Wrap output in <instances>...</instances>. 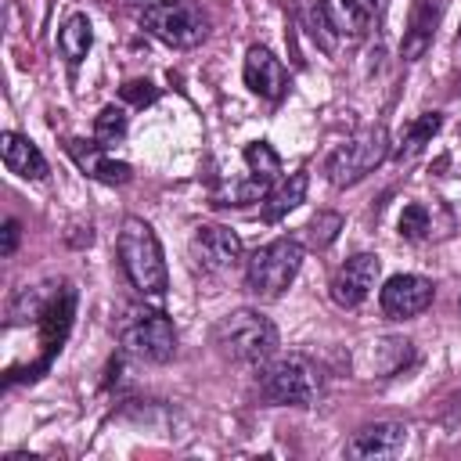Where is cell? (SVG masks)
<instances>
[{
	"mask_svg": "<svg viewBox=\"0 0 461 461\" xmlns=\"http://www.w3.org/2000/svg\"><path fill=\"white\" fill-rule=\"evenodd\" d=\"M122 274L130 277V285L144 295V299H162L169 288V270H166V256L162 245L151 230L148 220L140 216H126L119 227V241H115Z\"/></svg>",
	"mask_w": 461,
	"mask_h": 461,
	"instance_id": "cell-1",
	"label": "cell"
},
{
	"mask_svg": "<svg viewBox=\"0 0 461 461\" xmlns=\"http://www.w3.org/2000/svg\"><path fill=\"white\" fill-rule=\"evenodd\" d=\"M212 339L220 346L223 357L238 360V364H267L277 353V328L267 313L259 310H230L227 317H220V324L212 328Z\"/></svg>",
	"mask_w": 461,
	"mask_h": 461,
	"instance_id": "cell-2",
	"label": "cell"
},
{
	"mask_svg": "<svg viewBox=\"0 0 461 461\" xmlns=\"http://www.w3.org/2000/svg\"><path fill=\"white\" fill-rule=\"evenodd\" d=\"M303 267V245L295 238H274L245 259V288L256 299H281Z\"/></svg>",
	"mask_w": 461,
	"mask_h": 461,
	"instance_id": "cell-3",
	"label": "cell"
},
{
	"mask_svg": "<svg viewBox=\"0 0 461 461\" xmlns=\"http://www.w3.org/2000/svg\"><path fill=\"white\" fill-rule=\"evenodd\" d=\"M385 158H389V133H385V126H367V130L353 133L349 140H342L328 155L324 173H328V180L335 187H353L367 173H375Z\"/></svg>",
	"mask_w": 461,
	"mask_h": 461,
	"instance_id": "cell-4",
	"label": "cell"
},
{
	"mask_svg": "<svg viewBox=\"0 0 461 461\" xmlns=\"http://www.w3.org/2000/svg\"><path fill=\"white\" fill-rule=\"evenodd\" d=\"M259 389L270 403H288V407H313L317 393H321V378H317V367L299 357V353H288V357H270L259 371Z\"/></svg>",
	"mask_w": 461,
	"mask_h": 461,
	"instance_id": "cell-5",
	"label": "cell"
},
{
	"mask_svg": "<svg viewBox=\"0 0 461 461\" xmlns=\"http://www.w3.org/2000/svg\"><path fill=\"white\" fill-rule=\"evenodd\" d=\"M140 25L162 40L166 47H176V50H187V47H198L209 32V22L205 14L194 7V4H184V0H162V4H151L140 11Z\"/></svg>",
	"mask_w": 461,
	"mask_h": 461,
	"instance_id": "cell-6",
	"label": "cell"
},
{
	"mask_svg": "<svg viewBox=\"0 0 461 461\" xmlns=\"http://www.w3.org/2000/svg\"><path fill=\"white\" fill-rule=\"evenodd\" d=\"M122 349L148 364H166L176 353V328L162 310L133 313V321L122 324Z\"/></svg>",
	"mask_w": 461,
	"mask_h": 461,
	"instance_id": "cell-7",
	"label": "cell"
},
{
	"mask_svg": "<svg viewBox=\"0 0 461 461\" xmlns=\"http://www.w3.org/2000/svg\"><path fill=\"white\" fill-rule=\"evenodd\" d=\"M432 295H436V285L421 274H396L382 285L378 292V306L389 321H407V317H418L432 306Z\"/></svg>",
	"mask_w": 461,
	"mask_h": 461,
	"instance_id": "cell-8",
	"label": "cell"
},
{
	"mask_svg": "<svg viewBox=\"0 0 461 461\" xmlns=\"http://www.w3.org/2000/svg\"><path fill=\"white\" fill-rule=\"evenodd\" d=\"M378 274H382V263H378L375 252H357V256H349V259L335 270V277H331V299H335L342 310H357V306L371 295V288L378 285Z\"/></svg>",
	"mask_w": 461,
	"mask_h": 461,
	"instance_id": "cell-9",
	"label": "cell"
},
{
	"mask_svg": "<svg viewBox=\"0 0 461 461\" xmlns=\"http://www.w3.org/2000/svg\"><path fill=\"white\" fill-rule=\"evenodd\" d=\"M245 86L263 97V101H281L288 94V68L281 65V58H274L267 47H249L245 50V65H241Z\"/></svg>",
	"mask_w": 461,
	"mask_h": 461,
	"instance_id": "cell-10",
	"label": "cell"
},
{
	"mask_svg": "<svg viewBox=\"0 0 461 461\" xmlns=\"http://www.w3.org/2000/svg\"><path fill=\"white\" fill-rule=\"evenodd\" d=\"M191 245H194V252L202 256V263H205L209 270H220V274L234 270V267L241 263V256H245L241 238H238L230 227H220V223H198Z\"/></svg>",
	"mask_w": 461,
	"mask_h": 461,
	"instance_id": "cell-11",
	"label": "cell"
},
{
	"mask_svg": "<svg viewBox=\"0 0 461 461\" xmlns=\"http://www.w3.org/2000/svg\"><path fill=\"white\" fill-rule=\"evenodd\" d=\"M403 447H407V425L375 421V425H364L360 432H353V439L346 443V454L360 457V461H375V457H396Z\"/></svg>",
	"mask_w": 461,
	"mask_h": 461,
	"instance_id": "cell-12",
	"label": "cell"
},
{
	"mask_svg": "<svg viewBox=\"0 0 461 461\" xmlns=\"http://www.w3.org/2000/svg\"><path fill=\"white\" fill-rule=\"evenodd\" d=\"M439 18H443V0H411L403 43H400L403 61H418L432 47V36H436Z\"/></svg>",
	"mask_w": 461,
	"mask_h": 461,
	"instance_id": "cell-13",
	"label": "cell"
},
{
	"mask_svg": "<svg viewBox=\"0 0 461 461\" xmlns=\"http://www.w3.org/2000/svg\"><path fill=\"white\" fill-rule=\"evenodd\" d=\"M65 148H68V155L76 158V166H79L86 176L101 180V184L119 187V184H130V180H133V169H130L126 162L112 158L108 148H101L97 140H90V144H86V140H68Z\"/></svg>",
	"mask_w": 461,
	"mask_h": 461,
	"instance_id": "cell-14",
	"label": "cell"
},
{
	"mask_svg": "<svg viewBox=\"0 0 461 461\" xmlns=\"http://www.w3.org/2000/svg\"><path fill=\"white\" fill-rule=\"evenodd\" d=\"M321 11L339 40H360L375 22L378 0H321Z\"/></svg>",
	"mask_w": 461,
	"mask_h": 461,
	"instance_id": "cell-15",
	"label": "cell"
},
{
	"mask_svg": "<svg viewBox=\"0 0 461 461\" xmlns=\"http://www.w3.org/2000/svg\"><path fill=\"white\" fill-rule=\"evenodd\" d=\"M0 151H4L7 173L22 176V180H43L47 176V158L40 155V148L29 137H22L14 130H4L0 133Z\"/></svg>",
	"mask_w": 461,
	"mask_h": 461,
	"instance_id": "cell-16",
	"label": "cell"
},
{
	"mask_svg": "<svg viewBox=\"0 0 461 461\" xmlns=\"http://www.w3.org/2000/svg\"><path fill=\"white\" fill-rule=\"evenodd\" d=\"M306 173L299 169V173H292V176H285V180H277L267 194H263V202H259V216L267 220V223H277L281 216H288L303 198H306Z\"/></svg>",
	"mask_w": 461,
	"mask_h": 461,
	"instance_id": "cell-17",
	"label": "cell"
},
{
	"mask_svg": "<svg viewBox=\"0 0 461 461\" xmlns=\"http://www.w3.org/2000/svg\"><path fill=\"white\" fill-rule=\"evenodd\" d=\"M94 47V29H90V18L86 14H68L58 29V50L65 54L68 65H79Z\"/></svg>",
	"mask_w": 461,
	"mask_h": 461,
	"instance_id": "cell-18",
	"label": "cell"
},
{
	"mask_svg": "<svg viewBox=\"0 0 461 461\" xmlns=\"http://www.w3.org/2000/svg\"><path fill=\"white\" fill-rule=\"evenodd\" d=\"M439 126H443V119H439V112H425V115H418L414 122H407L403 126V137H400V158H411L414 151H421L436 133H439Z\"/></svg>",
	"mask_w": 461,
	"mask_h": 461,
	"instance_id": "cell-19",
	"label": "cell"
},
{
	"mask_svg": "<svg viewBox=\"0 0 461 461\" xmlns=\"http://www.w3.org/2000/svg\"><path fill=\"white\" fill-rule=\"evenodd\" d=\"M126 126H130L126 108H122V104H104V108L94 115V140H97L101 148H115V144L126 137Z\"/></svg>",
	"mask_w": 461,
	"mask_h": 461,
	"instance_id": "cell-20",
	"label": "cell"
},
{
	"mask_svg": "<svg viewBox=\"0 0 461 461\" xmlns=\"http://www.w3.org/2000/svg\"><path fill=\"white\" fill-rule=\"evenodd\" d=\"M245 166H249V173H252L256 180H263V184L281 180V158H277V151H274L267 140L245 144Z\"/></svg>",
	"mask_w": 461,
	"mask_h": 461,
	"instance_id": "cell-21",
	"label": "cell"
},
{
	"mask_svg": "<svg viewBox=\"0 0 461 461\" xmlns=\"http://www.w3.org/2000/svg\"><path fill=\"white\" fill-rule=\"evenodd\" d=\"M339 230H342V216L339 212H317L310 223H306V241L313 245V249H328L335 238H339Z\"/></svg>",
	"mask_w": 461,
	"mask_h": 461,
	"instance_id": "cell-22",
	"label": "cell"
},
{
	"mask_svg": "<svg viewBox=\"0 0 461 461\" xmlns=\"http://www.w3.org/2000/svg\"><path fill=\"white\" fill-rule=\"evenodd\" d=\"M429 230H432L429 209H425L421 202L403 205V212H400V234H403L407 241H421V238H429Z\"/></svg>",
	"mask_w": 461,
	"mask_h": 461,
	"instance_id": "cell-23",
	"label": "cell"
},
{
	"mask_svg": "<svg viewBox=\"0 0 461 461\" xmlns=\"http://www.w3.org/2000/svg\"><path fill=\"white\" fill-rule=\"evenodd\" d=\"M122 101H130L133 108H144V104H151L155 97H158V86H151L148 79H130V83H122Z\"/></svg>",
	"mask_w": 461,
	"mask_h": 461,
	"instance_id": "cell-24",
	"label": "cell"
},
{
	"mask_svg": "<svg viewBox=\"0 0 461 461\" xmlns=\"http://www.w3.org/2000/svg\"><path fill=\"white\" fill-rule=\"evenodd\" d=\"M18 220H4V241H0V256H11L18 249Z\"/></svg>",
	"mask_w": 461,
	"mask_h": 461,
	"instance_id": "cell-25",
	"label": "cell"
},
{
	"mask_svg": "<svg viewBox=\"0 0 461 461\" xmlns=\"http://www.w3.org/2000/svg\"><path fill=\"white\" fill-rule=\"evenodd\" d=\"M133 4H140V7H151V4H162V0H133Z\"/></svg>",
	"mask_w": 461,
	"mask_h": 461,
	"instance_id": "cell-26",
	"label": "cell"
}]
</instances>
